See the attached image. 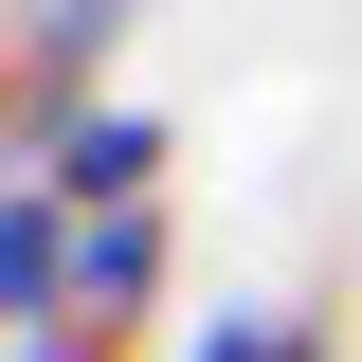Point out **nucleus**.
<instances>
[{
	"instance_id": "1",
	"label": "nucleus",
	"mask_w": 362,
	"mask_h": 362,
	"mask_svg": "<svg viewBox=\"0 0 362 362\" xmlns=\"http://www.w3.org/2000/svg\"><path fill=\"white\" fill-rule=\"evenodd\" d=\"M109 54H127V0H18V145L109 109Z\"/></svg>"
},
{
	"instance_id": "2",
	"label": "nucleus",
	"mask_w": 362,
	"mask_h": 362,
	"mask_svg": "<svg viewBox=\"0 0 362 362\" xmlns=\"http://www.w3.org/2000/svg\"><path fill=\"white\" fill-rule=\"evenodd\" d=\"M18 163H37L73 218H145L181 145H163V109H127V90H109V109H73V127H54V145H18Z\"/></svg>"
},
{
	"instance_id": "3",
	"label": "nucleus",
	"mask_w": 362,
	"mask_h": 362,
	"mask_svg": "<svg viewBox=\"0 0 362 362\" xmlns=\"http://www.w3.org/2000/svg\"><path fill=\"white\" fill-rule=\"evenodd\" d=\"M73 254H90V218L18 163V181H0V326H18V344H37V326H73Z\"/></svg>"
},
{
	"instance_id": "4",
	"label": "nucleus",
	"mask_w": 362,
	"mask_h": 362,
	"mask_svg": "<svg viewBox=\"0 0 362 362\" xmlns=\"http://www.w3.org/2000/svg\"><path fill=\"white\" fill-rule=\"evenodd\" d=\"M73 308H109V326H145V308H163V199H145V218H90Z\"/></svg>"
},
{
	"instance_id": "5",
	"label": "nucleus",
	"mask_w": 362,
	"mask_h": 362,
	"mask_svg": "<svg viewBox=\"0 0 362 362\" xmlns=\"http://www.w3.org/2000/svg\"><path fill=\"white\" fill-rule=\"evenodd\" d=\"M163 362H326V326L290 308V290H254V308H218V326H181Z\"/></svg>"
},
{
	"instance_id": "6",
	"label": "nucleus",
	"mask_w": 362,
	"mask_h": 362,
	"mask_svg": "<svg viewBox=\"0 0 362 362\" xmlns=\"http://www.w3.org/2000/svg\"><path fill=\"white\" fill-rule=\"evenodd\" d=\"M127 344H145V326H109V308H73V326H37L18 362H127Z\"/></svg>"
}]
</instances>
